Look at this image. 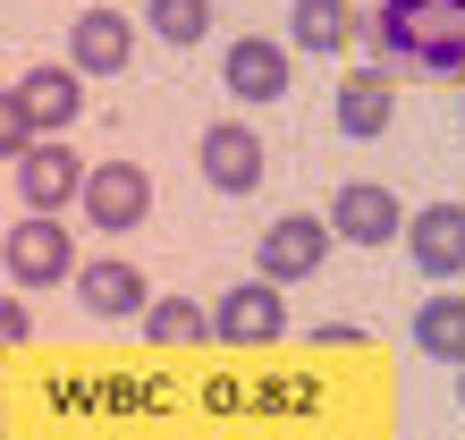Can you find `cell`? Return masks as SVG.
Segmentation results:
<instances>
[{
  "label": "cell",
  "mask_w": 465,
  "mask_h": 440,
  "mask_svg": "<svg viewBox=\"0 0 465 440\" xmlns=\"http://www.w3.org/2000/svg\"><path fill=\"white\" fill-rule=\"evenodd\" d=\"M322 229L347 237V245H390V237H406V204L381 178H347L331 195V212H322Z\"/></svg>",
  "instance_id": "3957f363"
},
{
  "label": "cell",
  "mask_w": 465,
  "mask_h": 440,
  "mask_svg": "<svg viewBox=\"0 0 465 440\" xmlns=\"http://www.w3.org/2000/svg\"><path fill=\"white\" fill-rule=\"evenodd\" d=\"M127 60H135V25L119 9H85L68 25V68L76 76H119Z\"/></svg>",
  "instance_id": "30bf717a"
},
{
  "label": "cell",
  "mask_w": 465,
  "mask_h": 440,
  "mask_svg": "<svg viewBox=\"0 0 465 440\" xmlns=\"http://www.w3.org/2000/svg\"><path fill=\"white\" fill-rule=\"evenodd\" d=\"M364 43L381 51V68L406 76H465V17L449 0H372Z\"/></svg>",
  "instance_id": "6da1fadb"
},
{
  "label": "cell",
  "mask_w": 465,
  "mask_h": 440,
  "mask_svg": "<svg viewBox=\"0 0 465 440\" xmlns=\"http://www.w3.org/2000/svg\"><path fill=\"white\" fill-rule=\"evenodd\" d=\"M76 305L102 314V322H127V314L153 305V288H144V271H135V263L102 255V263H76Z\"/></svg>",
  "instance_id": "7c38bea8"
},
{
  "label": "cell",
  "mask_w": 465,
  "mask_h": 440,
  "mask_svg": "<svg viewBox=\"0 0 465 440\" xmlns=\"http://www.w3.org/2000/svg\"><path fill=\"white\" fill-rule=\"evenodd\" d=\"M17 195H25V212H43V220H60L68 195H85V161L68 153V135H43V145L17 153Z\"/></svg>",
  "instance_id": "5b68a950"
},
{
  "label": "cell",
  "mask_w": 465,
  "mask_h": 440,
  "mask_svg": "<svg viewBox=\"0 0 465 440\" xmlns=\"http://www.w3.org/2000/svg\"><path fill=\"white\" fill-rule=\"evenodd\" d=\"M331 119H339V135H381V127H390V76L355 68L347 85L331 94Z\"/></svg>",
  "instance_id": "9a60e30c"
},
{
  "label": "cell",
  "mask_w": 465,
  "mask_h": 440,
  "mask_svg": "<svg viewBox=\"0 0 465 440\" xmlns=\"http://www.w3.org/2000/svg\"><path fill=\"white\" fill-rule=\"evenodd\" d=\"M25 330H35V314H25L17 296H0V355H9V347H25Z\"/></svg>",
  "instance_id": "ffe728a7"
},
{
  "label": "cell",
  "mask_w": 465,
  "mask_h": 440,
  "mask_svg": "<svg viewBox=\"0 0 465 440\" xmlns=\"http://www.w3.org/2000/svg\"><path fill=\"white\" fill-rule=\"evenodd\" d=\"M221 85H229L237 102H280V94H288V51L271 43V35H237V43L221 51Z\"/></svg>",
  "instance_id": "8fae6325"
},
{
  "label": "cell",
  "mask_w": 465,
  "mask_h": 440,
  "mask_svg": "<svg viewBox=\"0 0 465 440\" xmlns=\"http://www.w3.org/2000/svg\"><path fill=\"white\" fill-rule=\"evenodd\" d=\"M457 406H465V373H457Z\"/></svg>",
  "instance_id": "44dd1931"
},
{
  "label": "cell",
  "mask_w": 465,
  "mask_h": 440,
  "mask_svg": "<svg viewBox=\"0 0 465 440\" xmlns=\"http://www.w3.org/2000/svg\"><path fill=\"white\" fill-rule=\"evenodd\" d=\"M25 145H43V135H35V119H25L17 94H0V161H17Z\"/></svg>",
  "instance_id": "d6986e66"
},
{
  "label": "cell",
  "mask_w": 465,
  "mask_h": 440,
  "mask_svg": "<svg viewBox=\"0 0 465 440\" xmlns=\"http://www.w3.org/2000/svg\"><path fill=\"white\" fill-rule=\"evenodd\" d=\"M0 440H9V415H0Z\"/></svg>",
  "instance_id": "7402d4cb"
},
{
  "label": "cell",
  "mask_w": 465,
  "mask_h": 440,
  "mask_svg": "<svg viewBox=\"0 0 465 440\" xmlns=\"http://www.w3.org/2000/svg\"><path fill=\"white\" fill-rule=\"evenodd\" d=\"M449 9H457V17H465V0H449Z\"/></svg>",
  "instance_id": "603a6c76"
},
{
  "label": "cell",
  "mask_w": 465,
  "mask_h": 440,
  "mask_svg": "<svg viewBox=\"0 0 465 440\" xmlns=\"http://www.w3.org/2000/svg\"><path fill=\"white\" fill-rule=\"evenodd\" d=\"M415 347L465 373V296L457 288H440V296H423V305H415Z\"/></svg>",
  "instance_id": "2e32d148"
},
{
  "label": "cell",
  "mask_w": 465,
  "mask_h": 440,
  "mask_svg": "<svg viewBox=\"0 0 465 440\" xmlns=\"http://www.w3.org/2000/svg\"><path fill=\"white\" fill-rule=\"evenodd\" d=\"M76 204H85V220H94L102 237H127L135 220L153 212V178L135 170V161H94V170H85V195H76Z\"/></svg>",
  "instance_id": "277c9868"
},
{
  "label": "cell",
  "mask_w": 465,
  "mask_h": 440,
  "mask_svg": "<svg viewBox=\"0 0 465 440\" xmlns=\"http://www.w3.org/2000/svg\"><path fill=\"white\" fill-rule=\"evenodd\" d=\"M144 25L161 43H203L212 35V0H144Z\"/></svg>",
  "instance_id": "ac0fdd59"
},
{
  "label": "cell",
  "mask_w": 465,
  "mask_h": 440,
  "mask_svg": "<svg viewBox=\"0 0 465 440\" xmlns=\"http://www.w3.org/2000/svg\"><path fill=\"white\" fill-rule=\"evenodd\" d=\"M254 255H262V271H254V280H271V288L313 280V271H322V255H331V229H322L313 212H288V220H271V229H262V245H254Z\"/></svg>",
  "instance_id": "52a82bcc"
},
{
  "label": "cell",
  "mask_w": 465,
  "mask_h": 440,
  "mask_svg": "<svg viewBox=\"0 0 465 440\" xmlns=\"http://www.w3.org/2000/svg\"><path fill=\"white\" fill-rule=\"evenodd\" d=\"M195 161H203V186H221V195H254V178H262V135L245 127V119H212Z\"/></svg>",
  "instance_id": "ba28073f"
},
{
  "label": "cell",
  "mask_w": 465,
  "mask_h": 440,
  "mask_svg": "<svg viewBox=\"0 0 465 440\" xmlns=\"http://www.w3.org/2000/svg\"><path fill=\"white\" fill-rule=\"evenodd\" d=\"M9 94L25 102L35 135H68V127H76V110H85V76H76L68 60H43V68H25Z\"/></svg>",
  "instance_id": "9c48e42d"
},
{
  "label": "cell",
  "mask_w": 465,
  "mask_h": 440,
  "mask_svg": "<svg viewBox=\"0 0 465 440\" xmlns=\"http://www.w3.org/2000/svg\"><path fill=\"white\" fill-rule=\"evenodd\" d=\"M212 339H221V347H271V339H288L280 288H271V280H237L221 305H212Z\"/></svg>",
  "instance_id": "8992f818"
},
{
  "label": "cell",
  "mask_w": 465,
  "mask_h": 440,
  "mask_svg": "<svg viewBox=\"0 0 465 440\" xmlns=\"http://www.w3.org/2000/svg\"><path fill=\"white\" fill-rule=\"evenodd\" d=\"M288 35L305 43V51H331V60H339L347 43H364V9H355V0H296Z\"/></svg>",
  "instance_id": "5bb4252c"
},
{
  "label": "cell",
  "mask_w": 465,
  "mask_h": 440,
  "mask_svg": "<svg viewBox=\"0 0 465 440\" xmlns=\"http://www.w3.org/2000/svg\"><path fill=\"white\" fill-rule=\"evenodd\" d=\"M406 255H415L431 280H457L465 271V204H423L406 220Z\"/></svg>",
  "instance_id": "4fadbf2b"
},
{
  "label": "cell",
  "mask_w": 465,
  "mask_h": 440,
  "mask_svg": "<svg viewBox=\"0 0 465 440\" xmlns=\"http://www.w3.org/2000/svg\"><path fill=\"white\" fill-rule=\"evenodd\" d=\"M0 263H9V280H17V288H60V280H76V237L60 229V220L25 212L17 229L0 237Z\"/></svg>",
  "instance_id": "7a4b0ae2"
},
{
  "label": "cell",
  "mask_w": 465,
  "mask_h": 440,
  "mask_svg": "<svg viewBox=\"0 0 465 440\" xmlns=\"http://www.w3.org/2000/svg\"><path fill=\"white\" fill-rule=\"evenodd\" d=\"M212 330V314L195 305V296H153L144 305V339L153 347H186V339H203Z\"/></svg>",
  "instance_id": "e0dca14e"
}]
</instances>
